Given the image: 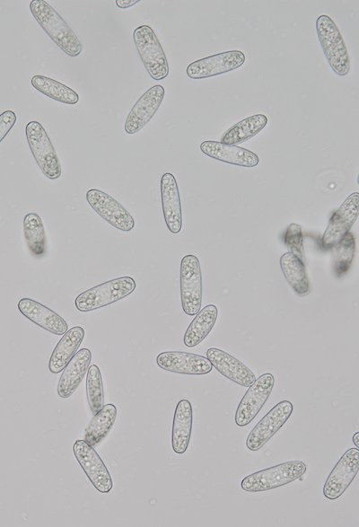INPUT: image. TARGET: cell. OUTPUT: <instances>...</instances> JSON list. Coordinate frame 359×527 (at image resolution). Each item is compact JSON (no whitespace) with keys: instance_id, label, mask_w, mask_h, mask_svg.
<instances>
[{"instance_id":"1","label":"cell","mask_w":359,"mask_h":527,"mask_svg":"<svg viewBox=\"0 0 359 527\" xmlns=\"http://www.w3.org/2000/svg\"><path fill=\"white\" fill-rule=\"evenodd\" d=\"M30 10L39 25L65 54L77 57L82 53L83 46L78 37L48 3L32 0Z\"/></svg>"},{"instance_id":"2","label":"cell","mask_w":359,"mask_h":527,"mask_svg":"<svg viewBox=\"0 0 359 527\" xmlns=\"http://www.w3.org/2000/svg\"><path fill=\"white\" fill-rule=\"evenodd\" d=\"M306 470L300 460L285 461L244 477L241 487L250 493L267 491L302 479Z\"/></svg>"},{"instance_id":"3","label":"cell","mask_w":359,"mask_h":527,"mask_svg":"<svg viewBox=\"0 0 359 527\" xmlns=\"http://www.w3.org/2000/svg\"><path fill=\"white\" fill-rule=\"evenodd\" d=\"M136 287V283L131 277L113 278L79 294L74 305L82 312L94 311L127 297Z\"/></svg>"},{"instance_id":"4","label":"cell","mask_w":359,"mask_h":527,"mask_svg":"<svg viewBox=\"0 0 359 527\" xmlns=\"http://www.w3.org/2000/svg\"><path fill=\"white\" fill-rule=\"evenodd\" d=\"M316 31L328 65L335 74L346 76L350 70V58L337 26L329 16L322 14L316 20Z\"/></svg>"},{"instance_id":"5","label":"cell","mask_w":359,"mask_h":527,"mask_svg":"<svg viewBox=\"0 0 359 527\" xmlns=\"http://www.w3.org/2000/svg\"><path fill=\"white\" fill-rule=\"evenodd\" d=\"M133 40L149 75L156 81L166 78L170 71L168 60L153 30L149 25H140L134 30Z\"/></svg>"},{"instance_id":"6","label":"cell","mask_w":359,"mask_h":527,"mask_svg":"<svg viewBox=\"0 0 359 527\" xmlns=\"http://www.w3.org/2000/svg\"><path fill=\"white\" fill-rule=\"evenodd\" d=\"M25 135L30 150L42 173L49 180L60 178L61 164L43 126L37 120H31L26 125Z\"/></svg>"},{"instance_id":"7","label":"cell","mask_w":359,"mask_h":527,"mask_svg":"<svg viewBox=\"0 0 359 527\" xmlns=\"http://www.w3.org/2000/svg\"><path fill=\"white\" fill-rule=\"evenodd\" d=\"M180 298L183 312L197 314L202 303V273L200 263L195 255L182 258L180 270Z\"/></svg>"},{"instance_id":"8","label":"cell","mask_w":359,"mask_h":527,"mask_svg":"<svg viewBox=\"0 0 359 527\" xmlns=\"http://www.w3.org/2000/svg\"><path fill=\"white\" fill-rule=\"evenodd\" d=\"M275 385V376L265 373L249 386L235 411L234 421L238 426H248L259 413L268 400Z\"/></svg>"},{"instance_id":"9","label":"cell","mask_w":359,"mask_h":527,"mask_svg":"<svg viewBox=\"0 0 359 527\" xmlns=\"http://www.w3.org/2000/svg\"><path fill=\"white\" fill-rule=\"evenodd\" d=\"M293 411L290 400H283L276 404L250 432L246 447L251 452L260 450L287 422Z\"/></svg>"},{"instance_id":"10","label":"cell","mask_w":359,"mask_h":527,"mask_svg":"<svg viewBox=\"0 0 359 527\" xmlns=\"http://www.w3.org/2000/svg\"><path fill=\"white\" fill-rule=\"evenodd\" d=\"M73 452L95 489L101 494L109 493L113 487L112 478L94 448L84 440H76L73 445Z\"/></svg>"},{"instance_id":"11","label":"cell","mask_w":359,"mask_h":527,"mask_svg":"<svg viewBox=\"0 0 359 527\" xmlns=\"http://www.w3.org/2000/svg\"><path fill=\"white\" fill-rule=\"evenodd\" d=\"M358 470L359 449L349 448L328 474L323 486V496L332 501L339 498L354 481Z\"/></svg>"},{"instance_id":"12","label":"cell","mask_w":359,"mask_h":527,"mask_svg":"<svg viewBox=\"0 0 359 527\" xmlns=\"http://www.w3.org/2000/svg\"><path fill=\"white\" fill-rule=\"evenodd\" d=\"M85 197L90 206L114 228L129 232L135 227V219L131 214L108 193L91 189Z\"/></svg>"},{"instance_id":"13","label":"cell","mask_w":359,"mask_h":527,"mask_svg":"<svg viewBox=\"0 0 359 527\" xmlns=\"http://www.w3.org/2000/svg\"><path fill=\"white\" fill-rule=\"evenodd\" d=\"M246 57L241 50H230L196 60L187 66L191 79H204L220 75L241 66Z\"/></svg>"},{"instance_id":"14","label":"cell","mask_w":359,"mask_h":527,"mask_svg":"<svg viewBox=\"0 0 359 527\" xmlns=\"http://www.w3.org/2000/svg\"><path fill=\"white\" fill-rule=\"evenodd\" d=\"M359 193L354 192L333 213L323 233L322 246L331 249L351 229L358 216Z\"/></svg>"},{"instance_id":"15","label":"cell","mask_w":359,"mask_h":527,"mask_svg":"<svg viewBox=\"0 0 359 527\" xmlns=\"http://www.w3.org/2000/svg\"><path fill=\"white\" fill-rule=\"evenodd\" d=\"M165 94L164 88L156 84L144 92L130 110L124 129L127 134L139 132L154 116L160 108Z\"/></svg>"},{"instance_id":"16","label":"cell","mask_w":359,"mask_h":527,"mask_svg":"<svg viewBox=\"0 0 359 527\" xmlns=\"http://www.w3.org/2000/svg\"><path fill=\"white\" fill-rule=\"evenodd\" d=\"M155 361L161 369L181 374L204 375L213 369L207 357L183 351L162 352Z\"/></svg>"},{"instance_id":"17","label":"cell","mask_w":359,"mask_h":527,"mask_svg":"<svg viewBox=\"0 0 359 527\" xmlns=\"http://www.w3.org/2000/svg\"><path fill=\"white\" fill-rule=\"evenodd\" d=\"M206 357L223 376L242 387H249L255 381L254 373L241 361L224 350L211 347Z\"/></svg>"},{"instance_id":"18","label":"cell","mask_w":359,"mask_h":527,"mask_svg":"<svg viewBox=\"0 0 359 527\" xmlns=\"http://www.w3.org/2000/svg\"><path fill=\"white\" fill-rule=\"evenodd\" d=\"M17 307L25 318L52 334L62 336L68 329L62 316L33 299L21 298Z\"/></svg>"},{"instance_id":"19","label":"cell","mask_w":359,"mask_h":527,"mask_svg":"<svg viewBox=\"0 0 359 527\" xmlns=\"http://www.w3.org/2000/svg\"><path fill=\"white\" fill-rule=\"evenodd\" d=\"M161 198L164 221L168 230L176 234L182 227L180 190L173 174L165 172L161 178Z\"/></svg>"},{"instance_id":"20","label":"cell","mask_w":359,"mask_h":527,"mask_svg":"<svg viewBox=\"0 0 359 527\" xmlns=\"http://www.w3.org/2000/svg\"><path fill=\"white\" fill-rule=\"evenodd\" d=\"M199 148L204 154L210 158L237 166L251 168L259 162L256 154L238 145L206 140L200 144Z\"/></svg>"},{"instance_id":"21","label":"cell","mask_w":359,"mask_h":527,"mask_svg":"<svg viewBox=\"0 0 359 527\" xmlns=\"http://www.w3.org/2000/svg\"><path fill=\"white\" fill-rule=\"evenodd\" d=\"M92 360L88 348L78 350L62 371L57 384V394L62 399L71 397L87 373Z\"/></svg>"},{"instance_id":"22","label":"cell","mask_w":359,"mask_h":527,"mask_svg":"<svg viewBox=\"0 0 359 527\" xmlns=\"http://www.w3.org/2000/svg\"><path fill=\"white\" fill-rule=\"evenodd\" d=\"M193 426V409L188 399H181L176 405L172 429L171 447L175 453L182 454L188 447Z\"/></svg>"},{"instance_id":"23","label":"cell","mask_w":359,"mask_h":527,"mask_svg":"<svg viewBox=\"0 0 359 527\" xmlns=\"http://www.w3.org/2000/svg\"><path fill=\"white\" fill-rule=\"evenodd\" d=\"M84 334L83 328L75 326L67 329L62 335L48 361V370L52 373H59L63 371L77 352L84 338Z\"/></svg>"},{"instance_id":"24","label":"cell","mask_w":359,"mask_h":527,"mask_svg":"<svg viewBox=\"0 0 359 527\" xmlns=\"http://www.w3.org/2000/svg\"><path fill=\"white\" fill-rule=\"evenodd\" d=\"M217 314V307L214 304L206 305L199 310L184 333L185 346L193 347L200 344L214 328Z\"/></svg>"},{"instance_id":"25","label":"cell","mask_w":359,"mask_h":527,"mask_svg":"<svg viewBox=\"0 0 359 527\" xmlns=\"http://www.w3.org/2000/svg\"><path fill=\"white\" fill-rule=\"evenodd\" d=\"M117 408L113 404L104 405L89 422L83 440L92 447L100 444L113 427L117 418Z\"/></svg>"},{"instance_id":"26","label":"cell","mask_w":359,"mask_h":527,"mask_svg":"<svg viewBox=\"0 0 359 527\" xmlns=\"http://www.w3.org/2000/svg\"><path fill=\"white\" fill-rule=\"evenodd\" d=\"M268 122L264 114H254L241 119L227 129L221 137V143L235 145L258 135Z\"/></svg>"},{"instance_id":"27","label":"cell","mask_w":359,"mask_h":527,"mask_svg":"<svg viewBox=\"0 0 359 527\" xmlns=\"http://www.w3.org/2000/svg\"><path fill=\"white\" fill-rule=\"evenodd\" d=\"M283 274L293 290L300 296L310 292V281L302 260L292 252L283 254L279 260Z\"/></svg>"},{"instance_id":"28","label":"cell","mask_w":359,"mask_h":527,"mask_svg":"<svg viewBox=\"0 0 359 527\" xmlns=\"http://www.w3.org/2000/svg\"><path fill=\"white\" fill-rule=\"evenodd\" d=\"M23 234L31 254L42 258L47 253L48 243L44 224L37 213H29L23 218Z\"/></svg>"},{"instance_id":"29","label":"cell","mask_w":359,"mask_h":527,"mask_svg":"<svg viewBox=\"0 0 359 527\" xmlns=\"http://www.w3.org/2000/svg\"><path fill=\"white\" fill-rule=\"evenodd\" d=\"M31 83L40 93L57 101L69 105H74L79 101L76 92L50 77L36 75L31 77Z\"/></svg>"},{"instance_id":"30","label":"cell","mask_w":359,"mask_h":527,"mask_svg":"<svg viewBox=\"0 0 359 527\" xmlns=\"http://www.w3.org/2000/svg\"><path fill=\"white\" fill-rule=\"evenodd\" d=\"M334 247L333 271L337 277L347 273L355 254V239L353 233L348 232Z\"/></svg>"},{"instance_id":"31","label":"cell","mask_w":359,"mask_h":527,"mask_svg":"<svg viewBox=\"0 0 359 527\" xmlns=\"http://www.w3.org/2000/svg\"><path fill=\"white\" fill-rule=\"evenodd\" d=\"M86 398L93 415L104 406L102 378L100 368L96 365H90L87 371Z\"/></svg>"},{"instance_id":"32","label":"cell","mask_w":359,"mask_h":527,"mask_svg":"<svg viewBox=\"0 0 359 527\" xmlns=\"http://www.w3.org/2000/svg\"><path fill=\"white\" fill-rule=\"evenodd\" d=\"M284 242L291 250L290 252L304 260L302 231L299 224H289L284 234Z\"/></svg>"},{"instance_id":"33","label":"cell","mask_w":359,"mask_h":527,"mask_svg":"<svg viewBox=\"0 0 359 527\" xmlns=\"http://www.w3.org/2000/svg\"><path fill=\"white\" fill-rule=\"evenodd\" d=\"M16 119V114L13 110H8L0 114V143L11 131Z\"/></svg>"},{"instance_id":"34","label":"cell","mask_w":359,"mask_h":527,"mask_svg":"<svg viewBox=\"0 0 359 527\" xmlns=\"http://www.w3.org/2000/svg\"><path fill=\"white\" fill-rule=\"evenodd\" d=\"M115 3L118 8L126 9L136 4L139 0H116Z\"/></svg>"},{"instance_id":"35","label":"cell","mask_w":359,"mask_h":527,"mask_svg":"<svg viewBox=\"0 0 359 527\" xmlns=\"http://www.w3.org/2000/svg\"><path fill=\"white\" fill-rule=\"evenodd\" d=\"M352 441L354 443V444L355 445L356 448L359 447V432H356L354 434L353 437H352Z\"/></svg>"}]
</instances>
